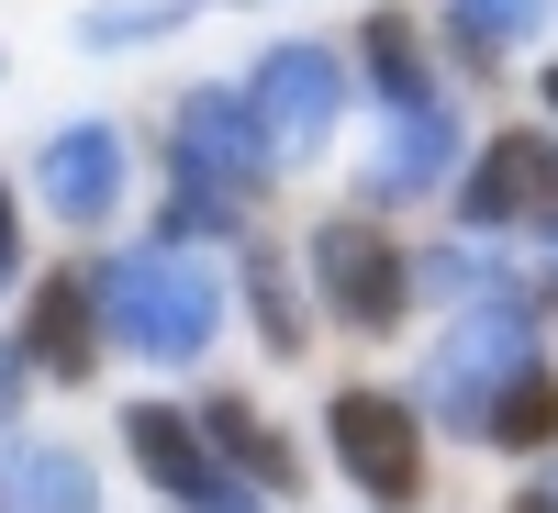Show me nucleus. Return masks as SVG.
I'll return each mask as SVG.
<instances>
[{
	"label": "nucleus",
	"mask_w": 558,
	"mask_h": 513,
	"mask_svg": "<svg viewBox=\"0 0 558 513\" xmlns=\"http://www.w3.org/2000/svg\"><path fill=\"white\" fill-rule=\"evenodd\" d=\"M89 302H101V335L112 357H146V368H202L223 335V268L202 246H112L89 268Z\"/></svg>",
	"instance_id": "obj_1"
},
{
	"label": "nucleus",
	"mask_w": 558,
	"mask_h": 513,
	"mask_svg": "<svg viewBox=\"0 0 558 513\" xmlns=\"http://www.w3.org/2000/svg\"><path fill=\"white\" fill-rule=\"evenodd\" d=\"M525 357H547V323H536V302L514 291V279H492L481 302H458V313H447V335H436V357L413 368V413H425V425H447V436H470V447H481V413H492V391L514 380Z\"/></svg>",
	"instance_id": "obj_2"
},
{
	"label": "nucleus",
	"mask_w": 558,
	"mask_h": 513,
	"mask_svg": "<svg viewBox=\"0 0 558 513\" xmlns=\"http://www.w3.org/2000/svg\"><path fill=\"white\" fill-rule=\"evenodd\" d=\"M324 447L357 480L368 513H425L436 502V457H425V413L391 380H336L324 391Z\"/></svg>",
	"instance_id": "obj_3"
},
{
	"label": "nucleus",
	"mask_w": 558,
	"mask_h": 513,
	"mask_svg": "<svg viewBox=\"0 0 558 513\" xmlns=\"http://www.w3.org/2000/svg\"><path fill=\"white\" fill-rule=\"evenodd\" d=\"M447 212L470 246H547L558 235V134L547 123H502L481 134L447 179Z\"/></svg>",
	"instance_id": "obj_4"
},
{
	"label": "nucleus",
	"mask_w": 558,
	"mask_h": 513,
	"mask_svg": "<svg viewBox=\"0 0 558 513\" xmlns=\"http://www.w3.org/2000/svg\"><path fill=\"white\" fill-rule=\"evenodd\" d=\"M235 101L257 112V134H268L279 168H313L324 146H336L347 101H357V68L324 34H279V45H257V68L235 78Z\"/></svg>",
	"instance_id": "obj_5"
},
{
	"label": "nucleus",
	"mask_w": 558,
	"mask_h": 513,
	"mask_svg": "<svg viewBox=\"0 0 558 513\" xmlns=\"http://www.w3.org/2000/svg\"><path fill=\"white\" fill-rule=\"evenodd\" d=\"M302 279H313V302L347 323V335H402V313H413V291H402V235L380 212H324L313 223V246H302Z\"/></svg>",
	"instance_id": "obj_6"
},
{
	"label": "nucleus",
	"mask_w": 558,
	"mask_h": 513,
	"mask_svg": "<svg viewBox=\"0 0 558 513\" xmlns=\"http://www.w3.org/2000/svg\"><path fill=\"white\" fill-rule=\"evenodd\" d=\"M157 157H168V179H191V191H223V201H257L268 179H279L257 112L235 101V78L179 89V101H168V146H157Z\"/></svg>",
	"instance_id": "obj_7"
},
{
	"label": "nucleus",
	"mask_w": 558,
	"mask_h": 513,
	"mask_svg": "<svg viewBox=\"0 0 558 513\" xmlns=\"http://www.w3.org/2000/svg\"><path fill=\"white\" fill-rule=\"evenodd\" d=\"M23 323H12V357H23V380H57V391H89L101 380V302H89V268H57V279H34V291H12Z\"/></svg>",
	"instance_id": "obj_8"
},
{
	"label": "nucleus",
	"mask_w": 558,
	"mask_h": 513,
	"mask_svg": "<svg viewBox=\"0 0 558 513\" xmlns=\"http://www.w3.org/2000/svg\"><path fill=\"white\" fill-rule=\"evenodd\" d=\"M458 157H470V123H458L447 101H413V112H380V157L357 168V212H402V201H436Z\"/></svg>",
	"instance_id": "obj_9"
},
{
	"label": "nucleus",
	"mask_w": 558,
	"mask_h": 513,
	"mask_svg": "<svg viewBox=\"0 0 558 513\" xmlns=\"http://www.w3.org/2000/svg\"><path fill=\"white\" fill-rule=\"evenodd\" d=\"M123 123H101V112H89V123H57V134H45V146H34V201L45 212H57V223H112L123 212Z\"/></svg>",
	"instance_id": "obj_10"
},
{
	"label": "nucleus",
	"mask_w": 558,
	"mask_h": 513,
	"mask_svg": "<svg viewBox=\"0 0 558 513\" xmlns=\"http://www.w3.org/2000/svg\"><path fill=\"white\" fill-rule=\"evenodd\" d=\"M123 457H134L146 491L179 502V513H202V502L223 491V457L202 447V425H191L179 402H123Z\"/></svg>",
	"instance_id": "obj_11"
},
{
	"label": "nucleus",
	"mask_w": 558,
	"mask_h": 513,
	"mask_svg": "<svg viewBox=\"0 0 558 513\" xmlns=\"http://www.w3.org/2000/svg\"><path fill=\"white\" fill-rule=\"evenodd\" d=\"M191 425H202V447L223 457V469H235V480H257L268 502H291V491L313 480V469H302V447L279 436V425H268V413H257L246 391H202V402H191Z\"/></svg>",
	"instance_id": "obj_12"
},
{
	"label": "nucleus",
	"mask_w": 558,
	"mask_h": 513,
	"mask_svg": "<svg viewBox=\"0 0 558 513\" xmlns=\"http://www.w3.org/2000/svg\"><path fill=\"white\" fill-rule=\"evenodd\" d=\"M0 513H101V469L57 436H0Z\"/></svg>",
	"instance_id": "obj_13"
},
{
	"label": "nucleus",
	"mask_w": 558,
	"mask_h": 513,
	"mask_svg": "<svg viewBox=\"0 0 558 513\" xmlns=\"http://www.w3.org/2000/svg\"><path fill=\"white\" fill-rule=\"evenodd\" d=\"M235 291H246V323H257V346L291 368L313 357V302H302V268L279 257L268 235H235Z\"/></svg>",
	"instance_id": "obj_14"
},
{
	"label": "nucleus",
	"mask_w": 558,
	"mask_h": 513,
	"mask_svg": "<svg viewBox=\"0 0 558 513\" xmlns=\"http://www.w3.org/2000/svg\"><path fill=\"white\" fill-rule=\"evenodd\" d=\"M368 89H380V112H413V101H436V45L413 34V12H357V57H347Z\"/></svg>",
	"instance_id": "obj_15"
},
{
	"label": "nucleus",
	"mask_w": 558,
	"mask_h": 513,
	"mask_svg": "<svg viewBox=\"0 0 558 513\" xmlns=\"http://www.w3.org/2000/svg\"><path fill=\"white\" fill-rule=\"evenodd\" d=\"M481 447H502V457H547V447H558V357H525L514 380L492 391Z\"/></svg>",
	"instance_id": "obj_16"
},
{
	"label": "nucleus",
	"mask_w": 558,
	"mask_h": 513,
	"mask_svg": "<svg viewBox=\"0 0 558 513\" xmlns=\"http://www.w3.org/2000/svg\"><path fill=\"white\" fill-rule=\"evenodd\" d=\"M436 23H447V45H458V57L492 78V68H514L525 45L547 34V0H447Z\"/></svg>",
	"instance_id": "obj_17"
},
{
	"label": "nucleus",
	"mask_w": 558,
	"mask_h": 513,
	"mask_svg": "<svg viewBox=\"0 0 558 513\" xmlns=\"http://www.w3.org/2000/svg\"><path fill=\"white\" fill-rule=\"evenodd\" d=\"M492 246H470V235H447V246H402V291L425 302V313H458V302H481L492 291Z\"/></svg>",
	"instance_id": "obj_18"
},
{
	"label": "nucleus",
	"mask_w": 558,
	"mask_h": 513,
	"mask_svg": "<svg viewBox=\"0 0 558 513\" xmlns=\"http://www.w3.org/2000/svg\"><path fill=\"white\" fill-rule=\"evenodd\" d=\"M246 212L257 201H223V191H191V179H179V191L157 201V223H146V246H235Z\"/></svg>",
	"instance_id": "obj_19"
},
{
	"label": "nucleus",
	"mask_w": 558,
	"mask_h": 513,
	"mask_svg": "<svg viewBox=\"0 0 558 513\" xmlns=\"http://www.w3.org/2000/svg\"><path fill=\"white\" fill-rule=\"evenodd\" d=\"M191 23V0H101V12H78V45L89 57H134V45H157Z\"/></svg>",
	"instance_id": "obj_20"
},
{
	"label": "nucleus",
	"mask_w": 558,
	"mask_h": 513,
	"mask_svg": "<svg viewBox=\"0 0 558 513\" xmlns=\"http://www.w3.org/2000/svg\"><path fill=\"white\" fill-rule=\"evenodd\" d=\"M23 291V191L12 179H0V302Z\"/></svg>",
	"instance_id": "obj_21"
},
{
	"label": "nucleus",
	"mask_w": 558,
	"mask_h": 513,
	"mask_svg": "<svg viewBox=\"0 0 558 513\" xmlns=\"http://www.w3.org/2000/svg\"><path fill=\"white\" fill-rule=\"evenodd\" d=\"M502 513H558V447H547V469H536L514 502H502Z\"/></svg>",
	"instance_id": "obj_22"
},
{
	"label": "nucleus",
	"mask_w": 558,
	"mask_h": 513,
	"mask_svg": "<svg viewBox=\"0 0 558 513\" xmlns=\"http://www.w3.org/2000/svg\"><path fill=\"white\" fill-rule=\"evenodd\" d=\"M23 391H34V380H23V357L0 346V436H12V413H23Z\"/></svg>",
	"instance_id": "obj_23"
},
{
	"label": "nucleus",
	"mask_w": 558,
	"mask_h": 513,
	"mask_svg": "<svg viewBox=\"0 0 558 513\" xmlns=\"http://www.w3.org/2000/svg\"><path fill=\"white\" fill-rule=\"evenodd\" d=\"M536 313H558V235H547V279H536Z\"/></svg>",
	"instance_id": "obj_24"
},
{
	"label": "nucleus",
	"mask_w": 558,
	"mask_h": 513,
	"mask_svg": "<svg viewBox=\"0 0 558 513\" xmlns=\"http://www.w3.org/2000/svg\"><path fill=\"white\" fill-rule=\"evenodd\" d=\"M536 101H547V112H558V68H536ZM547 134H558V123H547Z\"/></svg>",
	"instance_id": "obj_25"
}]
</instances>
